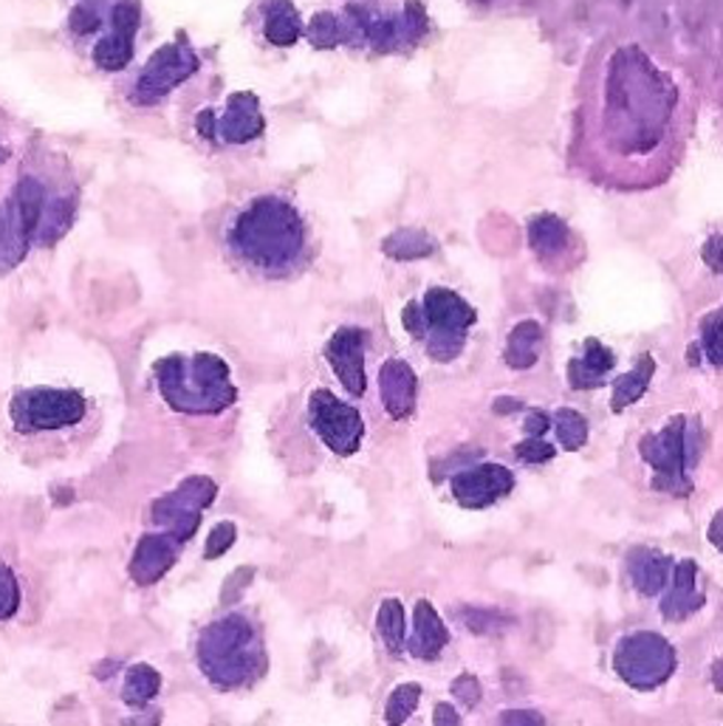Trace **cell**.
I'll use <instances>...</instances> for the list:
<instances>
[{"label":"cell","instance_id":"1","mask_svg":"<svg viewBox=\"0 0 723 726\" xmlns=\"http://www.w3.org/2000/svg\"><path fill=\"white\" fill-rule=\"evenodd\" d=\"M675 91L642 54H619L602 96V136L619 156H650L670 139Z\"/></svg>","mask_w":723,"mask_h":726},{"label":"cell","instance_id":"2","mask_svg":"<svg viewBox=\"0 0 723 726\" xmlns=\"http://www.w3.org/2000/svg\"><path fill=\"white\" fill-rule=\"evenodd\" d=\"M227 240L246 269L266 278H286L297 272L309 252L306 221L289 201L275 196L246 204L229 224Z\"/></svg>","mask_w":723,"mask_h":726},{"label":"cell","instance_id":"3","mask_svg":"<svg viewBox=\"0 0 723 726\" xmlns=\"http://www.w3.org/2000/svg\"><path fill=\"white\" fill-rule=\"evenodd\" d=\"M198 667L218 689H240L266 673L264 636L244 613L209 622L198 639Z\"/></svg>","mask_w":723,"mask_h":726},{"label":"cell","instance_id":"4","mask_svg":"<svg viewBox=\"0 0 723 726\" xmlns=\"http://www.w3.org/2000/svg\"><path fill=\"white\" fill-rule=\"evenodd\" d=\"M158 393L173 411L193 413V416H213L227 411L238 398L229 365L215 354L198 356H164L153 367Z\"/></svg>","mask_w":723,"mask_h":726},{"label":"cell","instance_id":"5","mask_svg":"<svg viewBox=\"0 0 723 726\" xmlns=\"http://www.w3.org/2000/svg\"><path fill=\"white\" fill-rule=\"evenodd\" d=\"M89 398L76 391L58 387H29L12 398L9 416L20 436H54L80 427L89 418Z\"/></svg>","mask_w":723,"mask_h":726},{"label":"cell","instance_id":"6","mask_svg":"<svg viewBox=\"0 0 723 726\" xmlns=\"http://www.w3.org/2000/svg\"><path fill=\"white\" fill-rule=\"evenodd\" d=\"M49 196L38 178H23L7 207H0V272H9L25 258L34 240L40 243Z\"/></svg>","mask_w":723,"mask_h":726},{"label":"cell","instance_id":"7","mask_svg":"<svg viewBox=\"0 0 723 726\" xmlns=\"http://www.w3.org/2000/svg\"><path fill=\"white\" fill-rule=\"evenodd\" d=\"M422 336L435 362H450L464 351L466 331L475 325V309L450 289H430L419 303Z\"/></svg>","mask_w":723,"mask_h":726},{"label":"cell","instance_id":"8","mask_svg":"<svg viewBox=\"0 0 723 726\" xmlns=\"http://www.w3.org/2000/svg\"><path fill=\"white\" fill-rule=\"evenodd\" d=\"M642 458L653 467L655 480L653 487L661 492L670 495H690L692 480H690V464H692V429L684 416H675L653 433V436L642 438L639 444Z\"/></svg>","mask_w":723,"mask_h":726},{"label":"cell","instance_id":"9","mask_svg":"<svg viewBox=\"0 0 723 726\" xmlns=\"http://www.w3.org/2000/svg\"><path fill=\"white\" fill-rule=\"evenodd\" d=\"M613 670L633 689H655L673 676L675 651L673 644L653 631H636L619 639L613 653Z\"/></svg>","mask_w":723,"mask_h":726},{"label":"cell","instance_id":"10","mask_svg":"<svg viewBox=\"0 0 723 726\" xmlns=\"http://www.w3.org/2000/svg\"><path fill=\"white\" fill-rule=\"evenodd\" d=\"M218 489L209 478L204 475H193L182 484V487L173 489L171 495L156 500L153 506V523L162 526V531H171L178 540H189L196 535L198 523H202V515L209 504L215 500Z\"/></svg>","mask_w":723,"mask_h":726},{"label":"cell","instance_id":"11","mask_svg":"<svg viewBox=\"0 0 723 726\" xmlns=\"http://www.w3.org/2000/svg\"><path fill=\"white\" fill-rule=\"evenodd\" d=\"M309 422L331 453L353 455L365 436L362 416L331 391H314L309 398Z\"/></svg>","mask_w":723,"mask_h":726},{"label":"cell","instance_id":"12","mask_svg":"<svg viewBox=\"0 0 723 726\" xmlns=\"http://www.w3.org/2000/svg\"><path fill=\"white\" fill-rule=\"evenodd\" d=\"M198 71V58L187 45H162V49L147 60L145 71L138 76L133 102L138 105H153L162 96L171 94L176 85H182L187 76Z\"/></svg>","mask_w":723,"mask_h":726},{"label":"cell","instance_id":"13","mask_svg":"<svg viewBox=\"0 0 723 726\" xmlns=\"http://www.w3.org/2000/svg\"><path fill=\"white\" fill-rule=\"evenodd\" d=\"M365 340L368 334L357 325H345L328 340L326 360L331 362L337 380L345 385L351 396H362L368 385L365 376Z\"/></svg>","mask_w":723,"mask_h":726},{"label":"cell","instance_id":"14","mask_svg":"<svg viewBox=\"0 0 723 726\" xmlns=\"http://www.w3.org/2000/svg\"><path fill=\"white\" fill-rule=\"evenodd\" d=\"M512 487H515V478L500 464H478L472 469H461L453 478L455 500L466 509H484L509 495Z\"/></svg>","mask_w":723,"mask_h":726},{"label":"cell","instance_id":"15","mask_svg":"<svg viewBox=\"0 0 723 726\" xmlns=\"http://www.w3.org/2000/svg\"><path fill=\"white\" fill-rule=\"evenodd\" d=\"M182 546L184 540H178L171 531L142 537L131 557V580L145 588L162 580V577L176 566Z\"/></svg>","mask_w":723,"mask_h":726},{"label":"cell","instance_id":"16","mask_svg":"<svg viewBox=\"0 0 723 726\" xmlns=\"http://www.w3.org/2000/svg\"><path fill=\"white\" fill-rule=\"evenodd\" d=\"M706 602L704 591L699 588V566L692 560H681L667 582V594L661 600V613L670 622L690 620L692 613L701 611Z\"/></svg>","mask_w":723,"mask_h":726},{"label":"cell","instance_id":"17","mask_svg":"<svg viewBox=\"0 0 723 726\" xmlns=\"http://www.w3.org/2000/svg\"><path fill=\"white\" fill-rule=\"evenodd\" d=\"M264 133V116H260L258 96L235 94L229 96L227 111L220 120H215V136L229 145H244Z\"/></svg>","mask_w":723,"mask_h":726},{"label":"cell","instance_id":"18","mask_svg":"<svg viewBox=\"0 0 723 726\" xmlns=\"http://www.w3.org/2000/svg\"><path fill=\"white\" fill-rule=\"evenodd\" d=\"M379 393H382L384 411L393 418H407L419 396V380L413 367L404 360H388L379 371Z\"/></svg>","mask_w":723,"mask_h":726},{"label":"cell","instance_id":"19","mask_svg":"<svg viewBox=\"0 0 723 726\" xmlns=\"http://www.w3.org/2000/svg\"><path fill=\"white\" fill-rule=\"evenodd\" d=\"M450 633L441 622L438 611L430 605L427 600L415 602V616H413V636H410L407 647L415 658L433 662L441 656V651L447 647Z\"/></svg>","mask_w":723,"mask_h":726},{"label":"cell","instance_id":"20","mask_svg":"<svg viewBox=\"0 0 723 726\" xmlns=\"http://www.w3.org/2000/svg\"><path fill=\"white\" fill-rule=\"evenodd\" d=\"M528 247L543 263H557L571 247V232L557 215H537L528 221Z\"/></svg>","mask_w":723,"mask_h":726},{"label":"cell","instance_id":"21","mask_svg":"<svg viewBox=\"0 0 723 726\" xmlns=\"http://www.w3.org/2000/svg\"><path fill=\"white\" fill-rule=\"evenodd\" d=\"M628 574L642 594L653 597L667 588V582L673 577V566H670V560H667L664 554H659V551L633 549L628 554Z\"/></svg>","mask_w":723,"mask_h":726},{"label":"cell","instance_id":"22","mask_svg":"<svg viewBox=\"0 0 723 726\" xmlns=\"http://www.w3.org/2000/svg\"><path fill=\"white\" fill-rule=\"evenodd\" d=\"M617 356L608 345H602L599 340H586V354L574 360L568 365V382L577 391H588V387H597L613 367Z\"/></svg>","mask_w":723,"mask_h":726},{"label":"cell","instance_id":"23","mask_svg":"<svg viewBox=\"0 0 723 726\" xmlns=\"http://www.w3.org/2000/svg\"><path fill=\"white\" fill-rule=\"evenodd\" d=\"M543 348V329L535 320H523L512 329L509 342H506V362L517 371L523 367H531L540 356Z\"/></svg>","mask_w":723,"mask_h":726},{"label":"cell","instance_id":"24","mask_svg":"<svg viewBox=\"0 0 723 726\" xmlns=\"http://www.w3.org/2000/svg\"><path fill=\"white\" fill-rule=\"evenodd\" d=\"M653 371H655L653 356H642V360L636 362L633 371H628L624 376H619V380L613 382V398H610L613 411L622 413L624 407H630L633 402H639V398L644 396V391H648L650 380H653Z\"/></svg>","mask_w":723,"mask_h":726},{"label":"cell","instance_id":"25","mask_svg":"<svg viewBox=\"0 0 723 726\" xmlns=\"http://www.w3.org/2000/svg\"><path fill=\"white\" fill-rule=\"evenodd\" d=\"M158 687H162V676L156 670L151 664H136L127 670L125 684H122V702L127 707H147L158 695Z\"/></svg>","mask_w":723,"mask_h":726},{"label":"cell","instance_id":"26","mask_svg":"<svg viewBox=\"0 0 723 726\" xmlns=\"http://www.w3.org/2000/svg\"><path fill=\"white\" fill-rule=\"evenodd\" d=\"M376 628L379 636H382L384 647L399 656L404 651V644H407V633H404V611L402 602L399 600H384L379 605V616H376Z\"/></svg>","mask_w":723,"mask_h":726},{"label":"cell","instance_id":"27","mask_svg":"<svg viewBox=\"0 0 723 726\" xmlns=\"http://www.w3.org/2000/svg\"><path fill=\"white\" fill-rule=\"evenodd\" d=\"M382 247H384V252L391 255V258L415 260V258H427V255H433L435 240L430 238L427 232H422V229H399V232H393L391 238L384 240Z\"/></svg>","mask_w":723,"mask_h":726},{"label":"cell","instance_id":"28","mask_svg":"<svg viewBox=\"0 0 723 726\" xmlns=\"http://www.w3.org/2000/svg\"><path fill=\"white\" fill-rule=\"evenodd\" d=\"M266 38L275 45H291L300 38V20H297L295 9L286 0H277L266 7Z\"/></svg>","mask_w":723,"mask_h":726},{"label":"cell","instance_id":"29","mask_svg":"<svg viewBox=\"0 0 723 726\" xmlns=\"http://www.w3.org/2000/svg\"><path fill=\"white\" fill-rule=\"evenodd\" d=\"M133 58V38L114 32L111 38L100 40L94 49V60L102 71H122Z\"/></svg>","mask_w":723,"mask_h":726},{"label":"cell","instance_id":"30","mask_svg":"<svg viewBox=\"0 0 723 726\" xmlns=\"http://www.w3.org/2000/svg\"><path fill=\"white\" fill-rule=\"evenodd\" d=\"M554 427H557V442L562 449H579L588 442V422L571 407H560L554 413Z\"/></svg>","mask_w":723,"mask_h":726},{"label":"cell","instance_id":"31","mask_svg":"<svg viewBox=\"0 0 723 726\" xmlns=\"http://www.w3.org/2000/svg\"><path fill=\"white\" fill-rule=\"evenodd\" d=\"M419 698H422V687L419 684H402V687L393 689L388 709H384L388 724H404L415 713V707H419Z\"/></svg>","mask_w":723,"mask_h":726},{"label":"cell","instance_id":"32","mask_svg":"<svg viewBox=\"0 0 723 726\" xmlns=\"http://www.w3.org/2000/svg\"><path fill=\"white\" fill-rule=\"evenodd\" d=\"M699 345L712 365L723 367V309L712 311V314L706 317L704 325H701Z\"/></svg>","mask_w":723,"mask_h":726},{"label":"cell","instance_id":"33","mask_svg":"<svg viewBox=\"0 0 723 726\" xmlns=\"http://www.w3.org/2000/svg\"><path fill=\"white\" fill-rule=\"evenodd\" d=\"M18 608H20V585L18 580H14L12 569L0 562V620L14 616Z\"/></svg>","mask_w":723,"mask_h":726},{"label":"cell","instance_id":"34","mask_svg":"<svg viewBox=\"0 0 723 726\" xmlns=\"http://www.w3.org/2000/svg\"><path fill=\"white\" fill-rule=\"evenodd\" d=\"M235 535H238V531H235V523H229V520L227 523L215 526L207 537V549H204V557H207V560H215V557L227 554L235 543Z\"/></svg>","mask_w":723,"mask_h":726},{"label":"cell","instance_id":"35","mask_svg":"<svg viewBox=\"0 0 723 726\" xmlns=\"http://www.w3.org/2000/svg\"><path fill=\"white\" fill-rule=\"evenodd\" d=\"M515 453L523 464H543L548 461V458H554V447L543 442V436H528L526 442L517 444Z\"/></svg>","mask_w":723,"mask_h":726},{"label":"cell","instance_id":"36","mask_svg":"<svg viewBox=\"0 0 723 726\" xmlns=\"http://www.w3.org/2000/svg\"><path fill=\"white\" fill-rule=\"evenodd\" d=\"M111 20H114L116 32L125 34V38H133V34H136V25H138V7L136 3H131V0H122V3H116L114 7Z\"/></svg>","mask_w":723,"mask_h":726},{"label":"cell","instance_id":"37","mask_svg":"<svg viewBox=\"0 0 723 726\" xmlns=\"http://www.w3.org/2000/svg\"><path fill=\"white\" fill-rule=\"evenodd\" d=\"M71 32L74 34H91L100 29V12L94 7H76L69 18Z\"/></svg>","mask_w":723,"mask_h":726},{"label":"cell","instance_id":"38","mask_svg":"<svg viewBox=\"0 0 723 726\" xmlns=\"http://www.w3.org/2000/svg\"><path fill=\"white\" fill-rule=\"evenodd\" d=\"M453 695L458 702L478 704L481 702V684L475 676H458L453 682Z\"/></svg>","mask_w":723,"mask_h":726},{"label":"cell","instance_id":"39","mask_svg":"<svg viewBox=\"0 0 723 726\" xmlns=\"http://www.w3.org/2000/svg\"><path fill=\"white\" fill-rule=\"evenodd\" d=\"M704 260H706V266H710V269H715V272H723V238H721V235H715V238L706 240Z\"/></svg>","mask_w":723,"mask_h":726},{"label":"cell","instance_id":"40","mask_svg":"<svg viewBox=\"0 0 723 726\" xmlns=\"http://www.w3.org/2000/svg\"><path fill=\"white\" fill-rule=\"evenodd\" d=\"M249 580H252V569H240L238 574H235L233 580L227 582V588H224V602H233L235 597H238L240 591H244V588H240V585H244V582H249Z\"/></svg>","mask_w":723,"mask_h":726},{"label":"cell","instance_id":"41","mask_svg":"<svg viewBox=\"0 0 723 726\" xmlns=\"http://www.w3.org/2000/svg\"><path fill=\"white\" fill-rule=\"evenodd\" d=\"M548 427H551V416L548 413H531L526 422L528 436H546Z\"/></svg>","mask_w":723,"mask_h":726},{"label":"cell","instance_id":"42","mask_svg":"<svg viewBox=\"0 0 723 726\" xmlns=\"http://www.w3.org/2000/svg\"><path fill=\"white\" fill-rule=\"evenodd\" d=\"M504 724H543V715L528 713V709H509L504 713Z\"/></svg>","mask_w":723,"mask_h":726},{"label":"cell","instance_id":"43","mask_svg":"<svg viewBox=\"0 0 723 726\" xmlns=\"http://www.w3.org/2000/svg\"><path fill=\"white\" fill-rule=\"evenodd\" d=\"M196 127H198V133H202L204 139H215V114H213V111H204V114L198 116Z\"/></svg>","mask_w":723,"mask_h":726},{"label":"cell","instance_id":"44","mask_svg":"<svg viewBox=\"0 0 723 726\" xmlns=\"http://www.w3.org/2000/svg\"><path fill=\"white\" fill-rule=\"evenodd\" d=\"M710 540H712V543H715L717 551H723V509L715 515V520H712Z\"/></svg>","mask_w":723,"mask_h":726},{"label":"cell","instance_id":"45","mask_svg":"<svg viewBox=\"0 0 723 726\" xmlns=\"http://www.w3.org/2000/svg\"><path fill=\"white\" fill-rule=\"evenodd\" d=\"M435 720H438V724H458L461 718L450 704H441V707H435Z\"/></svg>","mask_w":723,"mask_h":726},{"label":"cell","instance_id":"46","mask_svg":"<svg viewBox=\"0 0 723 726\" xmlns=\"http://www.w3.org/2000/svg\"><path fill=\"white\" fill-rule=\"evenodd\" d=\"M712 682H715L717 689H723V662H717L715 667H712Z\"/></svg>","mask_w":723,"mask_h":726}]
</instances>
